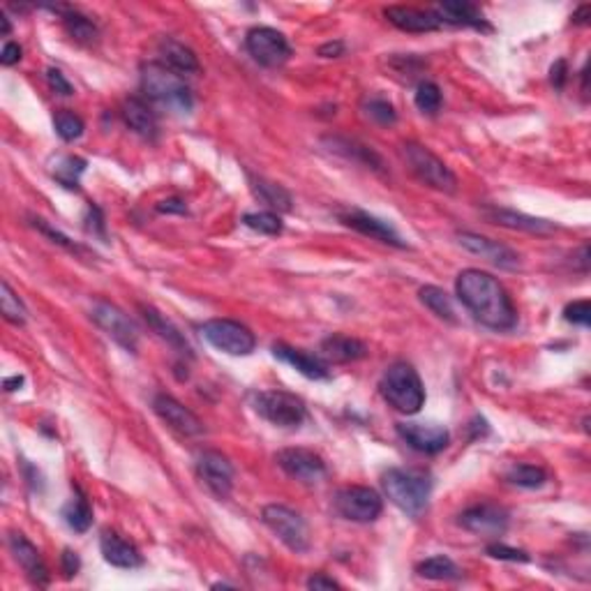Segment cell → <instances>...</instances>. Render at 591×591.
Masks as SVG:
<instances>
[{
	"label": "cell",
	"instance_id": "obj_1",
	"mask_svg": "<svg viewBox=\"0 0 591 591\" xmlns=\"http://www.w3.org/2000/svg\"><path fill=\"white\" fill-rule=\"evenodd\" d=\"M456 294L471 316L492 331H511L517 324L511 296L490 273L478 268L462 271L456 280Z\"/></svg>",
	"mask_w": 591,
	"mask_h": 591
},
{
	"label": "cell",
	"instance_id": "obj_2",
	"mask_svg": "<svg viewBox=\"0 0 591 591\" xmlns=\"http://www.w3.org/2000/svg\"><path fill=\"white\" fill-rule=\"evenodd\" d=\"M141 88L155 105L174 111V114H190L195 106L190 85L181 75L165 65V63H145L141 67Z\"/></svg>",
	"mask_w": 591,
	"mask_h": 591
},
{
	"label": "cell",
	"instance_id": "obj_3",
	"mask_svg": "<svg viewBox=\"0 0 591 591\" xmlns=\"http://www.w3.org/2000/svg\"><path fill=\"white\" fill-rule=\"evenodd\" d=\"M381 487L393 506L411 517H418L427 508L432 481L427 474L414 469H388L381 476Z\"/></svg>",
	"mask_w": 591,
	"mask_h": 591
},
{
	"label": "cell",
	"instance_id": "obj_4",
	"mask_svg": "<svg viewBox=\"0 0 591 591\" xmlns=\"http://www.w3.org/2000/svg\"><path fill=\"white\" fill-rule=\"evenodd\" d=\"M379 391L393 409H397L400 414H406V416L418 414L421 406L426 405V388H423V381L409 363L397 361L393 363L391 367H386V372L381 376Z\"/></svg>",
	"mask_w": 591,
	"mask_h": 591
},
{
	"label": "cell",
	"instance_id": "obj_5",
	"mask_svg": "<svg viewBox=\"0 0 591 591\" xmlns=\"http://www.w3.org/2000/svg\"><path fill=\"white\" fill-rule=\"evenodd\" d=\"M402 157L406 160L409 169L416 174L418 181L426 183L432 190L446 192V195H453L457 190L456 174L426 145L416 144V141H406V144H402Z\"/></svg>",
	"mask_w": 591,
	"mask_h": 591
},
{
	"label": "cell",
	"instance_id": "obj_6",
	"mask_svg": "<svg viewBox=\"0 0 591 591\" xmlns=\"http://www.w3.org/2000/svg\"><path fill=\"white\" fill-rule=\"evenodd\" d=\"M252 405L261 418L286 430L301 427L307 418L306 402L289 391H261L256 393Z\"/></svg>",
	"mask_w": 591,
	"mask_h": 591
},
{
	"label": "cell",
	"instance_id": "obj_7",
	"mask_svg": "<svg viewBox=\"0 0 591 591\" xmlns=\"http://www.w3.org/2000/svg\"><path fill=\"white\" fill-rule=\"evenodd\" d=\"M261 520L268 529L289 547L291 552L301 555V552L310 550V529H307V522L303 520L296 511H291L289 506H282V504H268L261 511Z\"/></svg>",
	"mask_w": 591,
	"mask_h": 591
},
{
	"label": "cell",
	"instance_id": "obj_8",
	"mask_svg": "<svg viewBox=\"0 0 591 591\" xmlns=\"http://www.w3.org/2000/svg\"><path fill=\"white\" fill-rule=\"evenodd\" d=\"M201 336L217 351H225L229 356H250L256 346L255 333L241 321L234 319H211L201 326Z\"/></svg>",
	"mask_w": 591,
	"mask_h": 591
},
{
	"label": "cell",
	"instance_id": "obj_9",
	"mask_svg": "<svg viewBox=\"0 0 591 591\" xmlns=\"http://www.w3.org/2000/svg\"><path fill=\"white\" fill-rule=\"evenodd\" d=\"M336 511L351 522H375L384 511V499L376 490L366 486L342 487L336 495Z\"/></svg>",
	"mask_w": 591,
	"mask_h": 591
},
{
	"label": "cell",
	"instance_id": "obj_10",
	"mask_svg": "<svg viewBox=\"0 0 591 591\" xmlns=\"http://www.w3.org/2000/svg\"><path fill=\"white\" fill-rule=\"evenodd\" d=\"M245 49L264 67L285 65L291 55V46L286 37L275 28H268V25H256L247 33Z\"/></svg>",
	"mask_w": 591,
	"mask_h": 591
},
{
	"label": "cell",
	"instance_id": "obj_11",
	"mask_svg": "<svg viewBox=\"0 0 591 591\" xmlns=\"http://www.w3.org/2000/svg\"><path fill=\"white\" fill-rule=\"evenodd\" d=\"M91 319L95 321L97 326L115 342L121 345L125 351L135 354L139 346V328L135 326V321L121 310V307L111 306L106 301H97L91 310Z\"/></svg>",
	"mask_w": 591,
	"mask_h": 591
},
{
	"label": "cell",
	"instance_id": "obj_12",
	"mask_svg": "<svg viewBox=\"0 0 591 591\" xmlns=\"http://www.w3.org/2000/svg\"><path fill=\"white\" fill-rule=\"evenodd\" d=\"M275 462L286 476L294 478V481L307 483V486H315V483L326 478L324 460L315 451H307V448H285V451L277 453Z\"/></svg>",
	"mask_w": 591,
	"mask_h": 591
},
{
	"label": "cell",
	"instance_id": "obj_13",
	"mask_svg": "<svg viewBox=\"0 0 591 591\" xmlns=\"http://www.w3.org/2000/svg\"><path fill=\"white\" fill-rule=\"evenodd\" d=\"M196 471H199V478L205 483V487L217 499H226L234 490V465L222 453L201 451L196 457Z\"/></svg>",
	"mask_w": 591,
	"mask_h": 591
},
{
	"label": "cell",
	"instance_id": "obj_14",
	"mask_svg": "<svg viewBox=\"0 0 591 591\" xmlns=\"http://www.w3.org/2000/svg\"><path fill=\"white\" fill-rule=\"evenodd\" d=\"M457 522H460L462 529L471 531L476 536L499 538L508 529V511L495 506V504H476V506H469L466 511H462Z\"/></svg>",
	"mask_w": 591,
	"mask_h": 591
},
{
	"label": "cell",
	"instance_id": "obj_15",
	"mask_svg": "<svg viewBox=\"0 0 591 591\" xmlns=\"http://www.w3.org/2000/svg\"><path fill=\"white\" fill-rule=\"evenodd\" d=\"M457 241H460V245L465 247V250H469L471 255H478L481 259L499 265L504 271H517L522 265L520 255H517L516 250H511V247L499 241H490L486 235L462 231V234H457Z\"/></svg>",
	"mask_w": 591,
	"mask_h": 591
},
{
	"label": "cell",
	"instance_id": "obj_16",
	"mask_svg": "<svg viewBox=\"0 0 591 591\" xmlns=\"http://www.w3.org/2000/svg\"><path fill=\"white\" fill-rule=\"evenodd\" d=\"M397 435L409 444L414 451L435 456L448 446L451 435L439 423H397Z\"/></svg>",
	"mask_w": 591,
	"mask_h": 591
},
{
	"label": "cell",
	"instance_id": "obj_17",
	"mask_svg": "<svg viewBox=\"0 0 591 591\" xmlns=\"http://www.w3.org/2000/svg\"><path fill=\"white\" fill-rule=\"evenodd\" d=\"M153 409L157 416L183 436H199L204 435V423L199 421L195 411H190L187 406H183L175 397L166 396V393H157L153 400Z\"/></svg>",
	"mask_w": 591,
	"mask_h": 591
},
{
	"label": "cell",
	"instance_id": "obj_18",
	"mask_svg": "<svg viewBox=\"0 0 591 591\" xmlns=\"http://www.w3.org/2000/svg\"><path fill=\"white\" fill-rule=\"evenodd\" d=\"M7 546H10V552L15 555L16 564L24 568L25 576L31 577V582H35L37 586L49 585V568H46L40 550H37V547L33 546L24 534H19V531H10Z\"/></svg>",
	"mask_w": 591,
	"mask_h": 591
},
{
	"label": "cell",
	"instance_id": "obj_19",
	"mask_svg": "<svg viewBox=\"0 0 591 591\" xmlns=\"http://www.w3.org/2000/svg\"><path fill=\"white\" fill-rule=\"evenodd\" d=\"M340 222L349 226V229L358 231V234L363 235H370V238H375V241L379 243H386V245H393V247H406V243L402 241V235L397 234L396 226L379 220V217L370 215V213H363V211L340 213Z\"/></svg>",
	"mask_w": 591,
	"mask_h": 591
},
{
	"label": "cell",
	"instance_id": "obj_20",
	"mask_svg": "<svg viewBox=\"0 0 591 591\" xmlns=\"http://www.w3.org/2000/svg\"><path fill=\"white\" fill-rule=\"evenodd\" d=\"M483 215H486L487 222L499 226H506V229L516 231H526V234L534 235H550L556 231V225L550 220H543V217L525 215V213L508 211V208H496V205H486L483 208Z\"/></svg>",
	"mask_w": 591,
	"mask_h": 591
},
{
	"label": "cell",
	"instance_id": "obj_21",
	"mask_svg": "<svg viewBox=\"0 0 591 591\" xmlns=\"http://www.w3.org/2000/svg\"><path fill=\"white\" fill-rule=\"evenodd\" d=\"M386 19L396 28L405 33H432L441 28V19L435 15V10H418V7L406 5H391L386 7Z\"/></svg>",
	"mask_w": 591,
	"mask_h": 591
},
{
	"label": "cell",
	"instance_id": "obj_22",
	"mask_svg": "<svg viewBox=\"0 0 591 591\" xmlns=\"http://www.w3.org/2000/svg\"><path fill=\"white\" fill-rule=\"evenodd\" d=\"M100 550L106 564H111V566L115 568H127V571H132V568L144 566L141 552L136 550L130 541L118 536L115 531H105V534H102Z\"/></svg>",
	"mask_w": 591,
	"mask_h": 591
},
{
	"label": "cell",
	"instance_id": "obj_23",
	"mask_svg": "<svg viewBox=\"0 0 591 591\" xmlns=\"http://www.w3.org/2000/svg\"><path fill=\"white\" fill-rule=\"evenodd\" d=\"M273 356L280 358L282 363L291 366L294 370H298L303 376H307V379H328L326 363L321 361V358L312 356V354H307V351L294 349V346L286 345H275L273 346Z\"/></svg>",
	"mask_w": 591,
	"mask_h": 591
},
{
	"label": "cell",
	"instance_id": "obj_24",
	"mask_svg": "<svg viewBox=\"0 0 591 591\" xmlns=\"http://www.w3.org/2000/svg\"><path fill=\"white\" fill-rule=\"evenodd\" d=\"M123 121L127 123L132 132H136L144 139H155L157 136L155 111L139 97H130V100L123 102Z\"/></svg>",
	"mask_w": 591,
	"mask_h": 591
},
{
	"label": "cell",
	"instance_id": "obj_25",
	"mask_svg": "<svg viewBox=\"0 0 591 591\" xmlns=\"http://www.w3.org/2000/svg\"><path fill=\"white\" fill-rule=\"evenodd\" d=\"M435 15L439 16L441 24L453 25H471V28H490L483 16V12L471 3H460V0H448V3H439L435 7Z\"/></svg>",
	"mask_w": 591,
	"mask_h": 591
},
{
	"label": "cell",
	"instance_id": "obj_26",
	"mask_svg": "<svg viewBox=\"0 0 591 591\" xmlns=\"http://www.w3.org/2000/svg\"><path fill=\"white\" fill-rule=\"evenodd\" d=\"M321 356L333 363H351L361 361L367 356V346L361 340L349 336H328L321 342Z\"/></svg>",
	"mask_w": 591,
	"mask_h": 591
},
{
	"label": "cell",
	"instance_id": "obj_27",
	"mask_svg": "<svg viewBox=\"0 0 591 591\" xmlns=\"http://www.w3.org/2000/svg\"><path fill=\"white\" fill-rule=\"evenodd\" d=\"M160 54L162 58H165V65L169 67V70H174L175 75H196V72L201 70L199 58H196L195 51H192L190 46L181 45L178 40H174V37H165V40L160 42Z\"/></svg>",
	"mask_w": 591,
	"mask_h": 591
},
{
	"label": "cell",
	"instance_id": "obj_28",
	"mask_svg": "<svg viewBox=\"0 0 591 591\" xmlns=\"http://www.w3.org/2000/svg\"><path fill=\"white\" fill-rule=\"evenodd\" d=\"M324 144L331 145V151L337 153V155L346 157V160H354L358 162V165L367 166V169L372 171H384V160H381L379 155H376L372 148H367V145L358 144V141L354 139H345V136H328Z\"/></svg>",
	"mask_w": 591,
	"mask_h": 591
},
{
	"label": "cell",
	"instance_id": "obj_29",
	"mask_svg": "<svg viewBox=\"0 0 591 591\" xmlns=\"http://www.w3.org/2000/svg\"><path fill=\"white\" fill-rule=\"evenodd\" d=\"M139 310H141V315H144L145 324L151 326V331L157 333V337H162L166 345L174 346L178 354H185V356H190V351H192L190 345H187V340L183 337V333L178 331V328H175L169 319H165V316H162L160 312L151 306H139Z\"/></svg>",
	"mask_w": 591,
	"mask_h": 591
},
{
	"label": "cell",
	"instance_id": "obj_30",
	"mask_svg": "<svg viewBox=\"0 0 591 591\" xmlns=\"http://www.w3.org/2000/svg\"><path fill=\"white\" fill-rule=\"evenodd\" d=\"M247 181H250V187L252 192H255L256 199H259L261 204L268 205V208H273V211L289 213L291 208H294V199H291V195L285 190V187L277 185V183L265 181V178H261V175H252V174H247Z\"/></svg>",
	"mask_w": 591,
	"mask_h": 591
},
{
	"label": "cell",
	"instance_id": "obj_31",
	"mask_svg": "<svg viewBox=\"0 0 591 591\" xmlns=\"http://www.w3.org/2000/svg\"><path fill=\"white\" fill-rule=\"evenodd\" d=\"M416 573L426 580H435V582H453L460 580V568H457L456 561L446 555H436L430 556V559L421 561L416 566Z\"/></svg>",
	"mask_w": 591,
	"mask_h": 591
},
{
	"label": "cell",
	"instance_id": "obj_32",
	"mask_svg": "<svg viewBox=\"0 0 591 591\" xmlns=\"http://www.w3.org/2000/svg\"><path fill=\"white\" fill-rule=\"evenodd\" d=\"M63 517H65L67 526H70V529H75L76 534H85V531L91 529L93 508H91V504H88V499H85L84 492L76 490L75 499H72L70 504L63 508Z\"/></svg>",
	"mask_w": 591,
	"mask_h": 591
},
{
	"label": "cell",
	"instance_id": "obj_33",
	"mask_svg": "<svg viewBox=\"0 0 591 591\" xmlns=\"http://www.w3.org/2000/svg\"><path fill=\"white\" fill-rule=\"evenodd\" d=\"M506 481L516 487H525V490H538L547 483V471L536 465H516L508 469Z\"/></svg>",
	"mask_w": 591,
	"mask_h": 591
},
{
	"label": "cell",
	"instance_id": "obj_34",
	"mask_svg": "<svg viewBox=\"0 0 591 591\" xmlns=\"http://www.w3.org/2000/svg\"><path fill=\"white\" fill-rule=\"evenodd\" d=\"M418 296H421L423 306L430 307L432 312H435L439 319L444 321H456V310H453V303H451V296L446 294V291L441 289V286H423L421 291H418Z\"/></svg>",
	"mask_w": 591,
	"mask_h": 591
},
{
	"label": "cell",
	"instance_id": "obj_35",
	"mask_svg": "<svg viewBox=\"0 0 591 591\" xmlns=\"http://www.w3.org/2000/svg\"><path fill=\"white\" fill-rule=\"evenodd\" d=\"M63 24H65L67 35H70L72 40L81 42V45H88V42H93L97 37L95 24H93L88 16L79 15V12L75 10H67L65 15H63Z\"/></svg>",
	"mask_w": 591,
	"mask_h": 591
},
{
	"label": "cell",
	"instance_id": "obj_36",
	"mask_svg": "<svg viewBox=\"0 0 591 591\" xmlns=\"http://www.w3.org/2000/svg\"><path fill=\"white\" fill-rule=\"evenodd\" d=\"M0 310H3L5 321H10L15 326H24L25 319H28V310H25L21 298L12 291V286L5 280L0 285Z\"/></svg>",
	"mask_w": 591,
	"mask_h": 591
},
{
	"label": "cell",
	"instance_id": "obj_37",
	"mask_svg": "<svg viewBox=\"0 0 591 591\" xmlns=\"http://www.w3.org/2000/svg\"><path fill=\"white\" fill-rule=\"evenodd\" d=\"M84 171H85V160H81V157H75V155H67L63 157V160L55 162L54 178L61 183L63 187H67V190H76Z\"/></svg>",
	"mask_w": 591,
	"mask_h": 591
},
{
	"label": "cell",
	"instance_id": "obj_38",
	"mask_svg": "<svg viewBox=\"0 0 591 591\" xmlns=\"http://www.w3.org/2000/svg\"><path fill=\"white\" fill-rule=\"evenodd\" d=\"M361 109L376 125H396L397 121L396 106L388 100H384V97H367V100H363Z\"/></svg>",
	"mask_w": 591,
	"mask_h": 591
},
{
	"label": "cell",
	"instance_id": "obj_39",
	"mask_svg": "<svg viewBox=\"0 0 591 591\" xmlns=\"http://www.w3.org/2000/svg\"><path fill=\"white\" fill-rule=\"evenodd\" d=\"M243 225L250 226L252 231H259L264 235H277L282 234V220L277 213L261 211V213H247L243 217Z\"/></svg>",
	"mask_w": 591,
	"mask_h": 591
},
{
	"label": "cell",
	"instance_id": "obj_40",
	"mask_svg": "<svg viewBox=\"0 0 591 591\" xmlns=\"http://www.w3.org/2000/svg\"><path fill=\"white\" fill-rule=\"evenodd\" d=\"M54 125H55V132H58V136H61L63 141H75L84 135V121H81L79 115L72 114V111H67V109H63L55 114Z\"/></svg>",
	"mask_w": 591,
	"mask_h": 591
},
{
	"label": "cell",
	"instance_id": "obj_41",
	"mask_svg": "<svg viewBox=\"0 0 591 591\" xmlns=\"http://www.w3.org/2000/svg\"><path fill=\"white\" fill-rule=\"evenodd\" d=\"M416 106L423 111V114L435 115L436 111L441 109V91L435 81H421L416 88Z\"/></svg>",
	"mask_w": 591,
	"mask_h": 591
},
{
	"label": "cell",
	"instance_id": "obj_42",
	"mask_svg": "<svg viewBox=\"0 0 591 591\" xmlns=\"http://www.w3.org/2000/svg\"><path fill=\"white\" fill-rule=\"evenodd\" d=\"M31 225L35 226V229L40 231V234H45L46 238H51V243H58V245L65 247V250H70V252H84V247L76 245L75 241H70V238H67L65 234H61V231L54 229L51 225H46V222L42 220V217H31Z\"/></svg>",
	"mask_w": 591,
	"mask_h": 591
},
{
	"label": "cell",
	"instance_id": "obj_43",
	"mask_svg": "<svg viewBox=\"0 0 591 591\" xmlns=\"http://www.w3.org/2000/svg\"><path fill=\"white\" fill-rule=\"evenodd\" d=\"M486 552L492 556V559H501V561H520V564H525V561L531 559L525 550L508 547V546H504V543H490Z\"/></svg>",
	"mask_w": 591,
	"mask_h": 591
},
{
	"label": "cell",
	"instance_id": "obj_44",
	"mask_svg": "<svg viewBox=\"0 0 591 591\" xmlns=\"http://www.w3.org/2000/svg\"><path fill=\"white\" fill-rule=\"evenodd\" d=\"M564 319L571 321V324H580V326H589L591 321L589 301H576L571 303V306H566V310H564Z\"/></svg>",
	"mask_w": 591,
	"mask_h": 591
},
{
	"label": "cell",
	"instance_id": "obj_45",
	"mask_svg": "<svg viewBox=\"0 0 591 591\" xmlns=\"http://www.w3.org/2000/svg\"><path fill=\"white\" fill-rule=\"evenodd\" d=\"M46 81H49L51 88H54L55 93H61V95H72V93H75V88H72V84L65 79V75H63L61 70L49 67V70H46Z\"/></svg>",
	"mask_w": 591,
	"mask_h": 591
},
{
	"label": "cell",
	"instance_id": "obj_46",
	"mask_svg": "<svg viewBox=\"0 0 591 591\" xmlns=\"http://www.w3.org/2000/svg\"><path fill=\"white\" fill-rule=\"evenodd\" d=\"M85 229L93 231V235H102L105 238V220H102V213L100 208H95V205H91L88 208V217H85Z\"/></svg>",
	"mask_w": 591,
	"mask_h": 591
},
{
	"label": "cell",
	"instance_id": "obj_47",
	"mask_svg": "<svg viewBox=\"0 0 591 591\" xmlns=\"http://www.w3.org/2000/svg\"><path fill=\"white\" fill-rule=\"evenodd\" d=\"M61 566H63V573H65V577L76 576V573H79V568H81V561H79V556H76V552L63 550Z\"/></svg>",
	"mask_w": 591,
	"mask_h": 591
},
{
	"label": "cell",
	"instance_id": "obj_48",
	"mask_svg": "<svg viewBox=\"0 0 591 591\" xmlns=\"http://www.w3.org/2000/svg\"><path fill=\"white\" fill-rule=\"evenodd\" d=\"M307 589H315V591H321V589H340V582H336L333 577L324 576V573H315V576L307 580Z\"/></svg>",
	"mask_w": 591,
	"mask_h": 591
},
{
	"label": "cell",
	"instance_id": "obj_49",
	"mask_svg": "<svg viewBox=\"0 0 591 591\" xmlns=\"http://www.w3.org/2000/svg\"><path fill=\"white\" fill-rule=\"evenodd\" d=\"M566 79H568L566 61H556L555 65H552V70H550L552 85H555L556 91H561V88H564V84H566Z\"/></svg>",
	"mask_w": 591,
	"mask_h": 591
},
{
	"label": "cell",
	"instance_id": "obj_50",
	"mask_svg": "<svg viewBox=\"0 0 591 591\" xmlns=\"http://www.w3.org/2000/svg\"><path fill=\"white\" fill-rule=\"evenodd\" d=\"M19 61H21V46L16 45V42H7V45L3 46V51H0V63L10 67Z\"/></svg>",
	"mask_w": 591,
	"mask_h": 591
},
{
	"label": "cell",
	"instance_id": "obj_51",
	"mask_svg": "<svg viewBox=\"0 0 591 591\" xmlns=\"http://www.w3.org/2000/svg\"><path fill=\"white\" fill-rule=\"evenodd\" d=\"M157 213H166V215H171V213H178V215H185L187 213V205L183 199H165L157 204Z\"/></svg>",
	"mask_w": 591,
	"mask_h": 591
},
{
	"label": "cell",
	"instance_id": "obj_52",
	"mask_svg": "<svg viewBox=\"0 0 591 591\" xmlns=\"http://www.w3.org/2000/svg\"><path fill=\"white\" fill-rule=\"evenodd\" d=\"M342 54H345V42H328V45L319 46V55H324V58H337Z\"/></svg>",
	"mask_w": 591,
	"mask_h": 591
},
{
	"label": "cell",
	"instance_id": "obj_53",
	"mask_svg": "<svg viewBox=\"0 0 591 591\" xmlns=\"http://www.w3.org/2000/svg\"><path fill=\"white\" fill-rule=\"evenodd\" d=\"M589 12H591V7L589 5H582L580 10L576 12V15H573V24H586V16H589Z\"/></svg>",
	"mask_w": 591,
	"mask_h": 591
},
{
	"label": "cell",
	"instance_id": "obj_54",
	"mask_svg": "<svg viewBox=\"0 0 591 591\" xmlns=\"http://www.w3.org/2000/svg\"><path fill=\"white\" fill-rule=\"evenodd\" d=\"M24 376L21 375H16V376H10V379H5V388L7 391H16V388H21L24 386Z\"/></svg>",
	"mask_w": 591,
	"mask_h": 591
},
{
	"label": "cell",
	"instance_id": "obj_55",
	"mask_svg": "<svg viewBox=\"0 0 591 591\" xmlns=\"http://www.w3.org/2000/svg\"><path fill=\"white\" fill-rule=\"evenodd\" d=\"M0 24H3V31H0V35H3V37H7V35H10L12 25H10V19H7V16H5V15L0 16Z\"/></svg>",
	"mask_w": 591,
	"mask_h": 591
}]
</instances>
